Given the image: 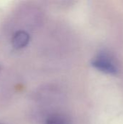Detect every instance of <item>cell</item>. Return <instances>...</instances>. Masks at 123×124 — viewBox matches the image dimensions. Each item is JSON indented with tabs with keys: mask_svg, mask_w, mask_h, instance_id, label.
Wrapping results in <instances>:
<instances>
[{
	"mask_svg": "<svg viewBox=\"0 0 123 124\" xmlns=\"http://www.w3.org/2000/svg\"><path fill=\"white\" fill-rule=\"evenodd\" d=\"M45 124H70V121L62 115L53 114L46 118Z\"/></svg>",
	"mask_w": 123,
	"mask_h": 124,
	"instance_id": "obj_3",
	"label": "cell"
},
{
	"mask_svg": "<svg viewBox=\"0 0 123 124\" xmlns=\"http://www.w3.org/2000/svg\"><path fill=\"white\" fill-rule=\"evenodd\" d=\"M29 39V35L25 31H17L12 38V45L16 49H21L28 44Z\"/></svg>",
	"mask_w": 123,
	"mask_h": 124,
	"instance_id": "obj_2",
	"label": "cell"
},
{
	"mask_svg": "<svg viewBox=\"0 0 123 124\" xmlns=\"http://www.w3.org/2000/svg\"><path fill=\"white\" fill-rule=\"evenodd\" d=\"M92 65L103 73L110 75H117L119 72L118 67L112 57L106 52L99 53L92 61Z\"/></svg>",
	"mask_w": 123,
	"mask_h": 124,
	"instance_id": "obj_1",
	"label": "cell"
}]
</instances>
